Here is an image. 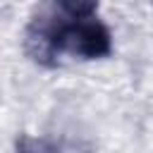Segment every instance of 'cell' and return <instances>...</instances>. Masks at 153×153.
Masks as SVG:
<instances>
[{"label":"cell","mask_w":153,"mask_h":153,"mask_svg":"<svg viewBox=\"0 0 153 153\" xmlns=\"http://www.w3.org/2000/svg\"><path fill=\"white\" fill-rule=\"evenodd\" d=\"M45 53H72L79 57H103L112 50L110 31L96 19H74L72 24H53L38 31Z\"/></svg>","instance_id":"6da1fadb"},{"label":"cell","mask_w":153,"mask_h":153,"mask_svg":"<svg viewBox=\"0 0 153 153\" xmlns=\"http://www.w3.org/2000/svg\"><path fill=\"white\" fill-rule=\"evenodd\" d=\"M57 5L74 19H84L91 17L98 7V0H57Z\"/></svg>","instance_id":"7a4b0ae2"}]
</instances>
